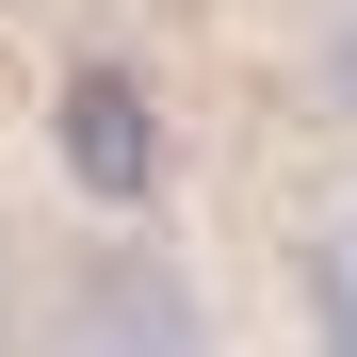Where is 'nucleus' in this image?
<instances>
[{
    "label": "nucleus",
    "mask_w": 357,
    "mask_h": 357,
    "mask_svg": "<svg viewBox=\"0 0 357 357\" xmlns=\"http://www.w3.org/2000/svg\"><path fill=\"white\" fill-rule=\"evenodd\" d=\"M0 357H227V292L146 211H66L0 292Z\"/></svg>",
    "instance_id": "obj_1"
},
{
    "label": "nucleus",
    "mask_w": 357,
    "mask_h": 357,
    "mask_svg": "<svg viewBox=\"0 0 357 357\" xmlns=\"http://www.w3.org/2000/svg\"><path fill=\"white\" fill-rule=\"evenodd\" d=\"M276 325L292 357H357V162H325L276 211Z\"/></svg>",
    "instance_id": "obj_2"
},
{
    "label": "nucleus",
    "mask_w": 357,
    "mask_h": 357,
    "mask_svg": "<svg viewBox=\"0 0 357 357\" xmlns=\"http://www.w3.org/2000/svg\"><path fill=\"white\" fill-rule=\"evenodd\" d=\"M276 114L357 162V0H276Z\"/></svg>",
    "instance_id": "obj_3"
}]
</instances>
